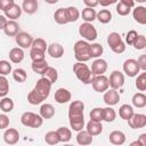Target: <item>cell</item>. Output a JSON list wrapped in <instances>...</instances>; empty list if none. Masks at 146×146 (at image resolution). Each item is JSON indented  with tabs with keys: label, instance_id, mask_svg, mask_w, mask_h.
Returning <instances> with one entry per match:
<instances>
[{
	"label": "cell",
	"instance_id": "obj_1",
	"mask_svg": "<svg viewBox=\"0 0 146 146\" xmlns=\"http://www.w3.org/2000/svg\"><path fill=\"white\" fill-rule=\"evenodd\" d=\"M73 72L75 73V76L84 84H89L91 83L92 80V73L91 70L88 67L87 64H84V62H78L73 65Z\"/></svg>",
	"mask_w": 146,
	"mask_h": 146
},
{
	"label": "cell",
	"instance_id": "obj_2",
	"mask_svg": "<svg viewBox=\"0 0 146 146\" xmlns=\"http://www.w3.org/2000/svg\"><path fill=\"white\" fill-rule=\"evenodd\" d=\"M89 43L84 40H79L74 44V57L78 62H88L91 57L89 54Z\"/></svg>",
	"mask_w": 146,
	"mask_h": 146
},
{
	"label": "cell",
	"instance_id": "obj_3",
	"mask_svg": "<svg viewBox=\"0 0 146 146\" xmlns=\"http://www.w3.org/2000/svg\"><path fill=\"white\" fill-rule=\"evenodd\" d=\"M21 122L25 127L30 128H40L43 123V119L41 115L35 114L33 112H24L21 116Z\"/></svg>",
	"mask_w": 146,
	"mask_h": 146
},
{
	"label": "cell",
	"instance_id": "obj_4",
	"mask_svg": "<svg viewBox=\"0 0 146 146\" xmlns=\"http://www.w3.org/2000/svg\"><path fill=\"white\" fill-rule=\"evenodd\" d=\"M107 43L113 52L115 54H122L125 50V44L122 41L121 35L117 32H112L107 36Z\"/></svg>",
	"mask_w": 146,
	"mask_h": 146
},
{
	"label": "cell",
	"instance_id": "obj_5",
	"mask_svg": "<svg viewBox=\"0 0 146 146\" xmlns=\"http://www.w3.org/2000/svg\"><path fill=\"white\" fill-rule=\"evenodd\" d=\"M79 33L83 39H86V41H95L97 38V30L88 22H84L79 26Z\"/></svg>",
	"mask_w": 146,
	"mask_h": 146
},
{
	"label": "cell",
	"instance_id": "obj_6",
	"mask_svg": "<svg viewBox=\"0 0 146 146\" xmlns=\"http://www.w3.org/2000/svg\"><path fill=\"white\" fill-rule=\"evenodd\" d=\"M50 89H51V82L46 79V78H40L36 83H35V87H34V90L35 92L44 100L46 98H48L49 94H50Z\"/></svg>",
	"mask_w": 146,
	"mask_h": 146
},
{
	"label": "cell",
	"instance_id": "obj_7",
	"mask_svg": "<svg viewBox=\"0 0 146 146\" xmlns=\"http://www.w3.org/2000/svg\"><path fill=\"white\" fill-rule=\"evenodd\" d=\"M91 84L95 91L97 92H104L108 89L110 83H108V78L104 74H99V75H94L92 80H91Z\"/></svg>",
	"mask_w": 146,
	"mask_h": 146
},
{
	"label": "cell",
	"instance_id": "obj_8",
	"mask_svg": "<svg viewBox=\"0 0 146 146\" xmlns=\"http://www.w3.org/2000/svg\"><path fill=\"white\" fill-rule=\"evenodd\" d=\"M139 71H140V68H139V65H138L137 59L129 58V59H127L123 63V72L128 76L133 78V76H136L139 73Z\"/></svg>",
	"mask_w": 146,
	"mask_h": 146
},
{
	"label": "cell",
	"instance_id": "obj_9",
	"mask_svg": "<svg viewBox=\"0 0 146 146\" xmlns=\"http://www.w3.org/2000/svg\"><path fill=\"white\" fill-rule=\"evenodd\" d=\"M108 83L112 89H120L124 84V75L120 71H113L108 78Z\"/></svg>",
	"mask_w": 146,
	"mask_h": 146
},
{
	"label": "cell",
	"instance_id": "obj_10",
	"mask_svg": "<svg viewBox=\"0 0 146 146\" xmlns=\"http://www.w3.org/2000/svg\"><path fill=\"white\" fill-rule=\"evenodd\" d=\"M128 124L132 129L144 128L146 125V115L145 114H140V113H137V114L133 113V115L128 120Z\"/></svg>",
	"mask_w": 146,
	"mask_h": 146
},
{
	"label": "cell",
	"instance_id": "obj_11",
	"mask_svg": "<svg viewBox=\"0 0 146 146\" xmlns=\"http://www.w3.org/2000/svg\"><path fill=\"white\" fill-rule=\"evenodd\" d=\"M15 41L21 48H29L32 44L33 38L27 32H18L15 35Z\"/></svg>",
	"mask_w": 146,
	"mask_h": 146
},
{
	"label": "cell",
	"instance_id": "obj_12",
	"mask_svg": "<svg viewBox=\"0 0 146 146\" xmlns=\"http://www.w3.org/2000/svg\"><path fill=\"white\" fill-rule=\"evenodd\" d=\"M104 103L107 105V106H114L119 103L120 100V95L119 92L116 91V89H110V90H106L104 91Z\"/></svg>",
	"mask_w": 146,
	"mask_h": 146
},
{
	"label": "cell",
	"instance_id": "obj_13",
	"mask_svg": "<svg viewBox=\"0 0 146 146\" xmlns=\"http://www.w3.org/2000/svg\"><path fill=\"white\" fill-rule=\"evenodd\" d=\"M106 70H107V63H106L105 59L97 58L91 64V73H92V75L104 74L106 72Z\"/></svg>",
	"mask_w": 146,
	"mask_h": 146
},
{
	"label": "cell",
	"instance_id": "obj_14",
	"mask_svg": "<svg viewBox=\"0 0 146 146\" xmlns=\"http://www.w3.org/2000/svg\"><path fill=\"white\" fill-rule=\"evenodd\" d=\"M83 110H84V104L81 100H73L68 107V116L83 115Z\"/></svg>",
	"mask_w": 146,
	"mask_h": 146
},
{
	"label": "cell",
	"instance_id": "obj_15",
	"mask_svg": "<svg viewBox=\"0 0 146 146\" xmlns=\"http://www.w3.org/2000/svg\"><path fill=\"white\" fill-rule=\"evenodd\" d=\"M3 139H5V141H6L7 144H9V145H15V144L19 140V133H18V131H17L16 129L9 128V129H7V130L5 131V133H3Z\"/></svg>",
	"mask_w": 146,
	"mask_h": 146
},
{
	"label": "cell",
	"instance_id": "obj_16",
	"mask_svg": "<svg viewBox=\"0 0 146 146\" xmlns=\"http://www.w3.org/2000/svg\"><path fill=\"white\" fill-rule=\"evenodd\" d=\"M55 100L58 104H65L71 100V92L65 88H59L55 91Z\"/></svg>",
	"mask_w": 146,
	"mask_h": 146
},
{
	"label": "cell",
	"instance_id": "obj_17",
	"mask_svg": "<svg viewBox=\"0 0 146 146\" xmlns=\"http://www.w3.org/2000/svg\"><path fill=\"white\" fill-rule=\"evenodd\" d=\"M132 16L137 23H139L141 25L146 24V8L144 6L136 7L132 11Z\"/></svg>",
	"mask_w": 146,
	"mask_h": 146
},
{
	"label": "cell",
	"instance_id": "obj_18",
	"mask_svg": "<svg viewBox=\"0 0 146 146\" xmlns=\"http://www.w3.org/2000/svg\"><path fill=\"white\" fill-rule=\"evenodd\" d=\"M47 50H48V54L50 57L52 58H60L63 55H64V48L62 44L59 43H51L47 47Z\"/></svg>",
	"mask_w": 146,
	"mask_h": 146
},
{
	"label": "cell",
	"instance_id": "obj_19",
	"mask_svg": "<svg viewBox=\"0 0 146 146\" xmlns=\"http://www.w3.org/2000/svg\"><path fill=\"white\" fill-rule=\"evenodd\" d=\"M21 15H22V8L16 3L11 5L8 9L5 10V16L7 18H9V19H13V21H15L18 17H21Z\"/></svg>",
	"mask_w": 146,
	"mask_h": 146
},
{
	"label": "cell",
	"instance_id": "obj_20",
	"mask_svg": "<svg viewBox=\"0 0 146 146\" xmlns=\"http://www.w3.org/2000/svg\"><path fill=\"white\" fill-rule=\"evenodd\" d=\"M86 130H87L91 136H98V135H100L102 131H103L102 122H97V121L90 120V121L87 123Z\"/></svg>",
	"mask_w": 146,
	"mask_h": 146
},
{
	"label": "cell",
	"instance_id": "obj_21",
	"mask_svg": "<svg viewBox=\"0 0 146 146\" xmlns=\"http://www.w3.org/2000/svg\"><path fill=\"white\" fill-rule=\"evenodd\" d=\"M111 144L113 145H123L125 143V135L120 130H114L108 136Z\"/></svg>",
	"mask_w": 146,
	"mask_h": 146
},
{
	"label": "cell",
	"instance_id": "obj_22",
	"mask_svg": "<svg viewBox=\"0 0 146 146\" xmlns=\"http://www.w3.org/2000/svg\"><path fill=\"white\" fill-rule=\"evenodd\" d=\"M70 120V125L74 131H80L84 127V117L83 115H78V116H68Z\"/></svg>",
	"mask_w": 146,
	"mask_h": 146
},
{
	"label": "cell",
	"instance_id": "obj_23",
	"mask_svg": "<svg viewBox=\"0 0 146 146\" xmlns=\"http://www.w3.org/2000/svg\"><path fill=\"white\" fill-rule=\"evenodd\" d=\"M9 59L15 63V64H18L21 63L23 59H24V51L21 47H15L13 49H10L9 51Z\"/></svg>",
	"mask_w": 146,
	"mask_h": 146
},
{
	"label": "cell",
	"instance_id": "obj_24",
	"mask_svg": "<svg viewBox=\"0 0 146 146\" xmlns=\"http://www.w3.org/2000/svg\"><path fill=\"white\" fill-rule=\"evenodd\" d=\"M92 137L87 130H80L76 135V141L79 145H90L92 143Z\"/></svg>",
	"mask_w": 146,
	"mask_h": 146
},
{
	"label": "cell",
	"instance_id": "obj_25",
	"mask_svg": "<svg viewBox=\"0 0 146 146\" xmlns=\"http://www.w3.org/2000/svg\"><path fill=\"white\" fill-rule=\"evenodd\" d=\"M3 31H5L6 35H8V36H15V35L19 32V25H18L15 21L10 19V21L7 22V24H6L5 29H3Z\"/></svg>",
	"mask_w": 146,
	"mask_h": 146
},
{
	"label": "cell",
	"instance_id": "obj_26",
	"mask_svg": "<svg viewBox=\"0 0 146 146\" xmlns=\"http://www.w3.org/2000/svg\"><path fill=\"white\" fill-rule=\"evenodd\" d=\"M22 10L30 15L34 14L38 10V0H23Z\"/></svg>",
	"mask_w": 146,
	"mask_h": 146
},
{
	"label": "cell",
	"instance_id": "obj_27",
	"mask_svg": "<svg viewBox=\"0 0 146 146\" xmlns=\"http://www.w3.org/2000/svg\"><path fill=\"white\" fill-rule=\"evenodd\" d=\"M65 15H66V19H67V23H73V22H76L80 17V11L78 10V8L75 7H67L65 8Z\"/></svg>",
	"mask_w": 146,
	"mask_h": 146
},
{
	"label": "cell",
	"instance_id": "obj_28",
	"mask_svg": "<svg viewBox=\"0 0 146 146\" xmlns=\"http://www.w3.org/2000/svg\"><path fill=\"white\" fill-rule=\"evenodd\" d=\"M40 115L42 119H51L55 115V108L51 104H42L40 107Z\"/></svg>",
	"mask_w": 146,
	"mask_h": 146
},
{
	"label": "cell",
	"instance_id": "obj_29",
	"mask_svg": "<svg viewBox=\"0 0 146 146\" xmlns=\"http://www.w3.org/2000/svg\"><path fill=\"white\" fill-rule=\"evenodd\" d=\"M133 108H132V106L131 105H128V104H123L121 107H120V110H119V115H120V117L121 119H123V120H125V121H128L132 115H133Z\"/></svg>",
	"mask_w": 146,
	"mask_h": 146
},
{
	"label": "cell",
	"instance_id": "obj_30",
	"mask_svg": "<svg viewBox=\"0 0 146 146\" xmlns=\"http://www.w3.org/2000/svg\"><path fill=\"white\" fill-rule=\"evenodd\" d=\"M32 70L34 73L38 74H42L44 72V70L48 67V63L46 59H41V60H32V65H31Z\"/></svg>",
	"mask_w": 146,
	"mask_h": 146
},
{
	"label": "cell",
	"instance_id": "obj_31",
	"mask_svg": "<svg viewBox=\"0 0 146 146\" xmlns=\"http://www.w3.org/2000/svg\"><path fill=\"white\" fill-rule=\"evenodd\" d=\"M132 105L138 108H143L146 106V96L143 92H136L132 96Z\"/></svg>",
	"mask_w": 146,
	"mask_h": 146
},
{
	"label": "cell",
	"instance_id": "obj_32",
	"mask_svg": "<svg viewBox=\"0 0 146 146\" xmlns=\"http://www.w3.org/2000/svg\"><path fill=\"white\" fill-rule=\"evenodd\" d=\"M41 75H42L43 78L48 79V80L51 82V84H52V83H55V82L57 81V79H58L57 70H56V68H54V67H51V66H48Z\"/></svg>",
	"mask_w": 146,
	"mask_h": 146
},
{
	"label": "cell",
	"instance_id": "obj_33",
	"mask_svg": "<svg viewBox=\"0 0 146 146\" xmlns=\"http://www.w3.org/2000/svg\"><path fill=\"white\" fill-rule=\"evenodd\" d=\"M57 133H58V137H59V140L62 143H67L71 140L72 138V132L68 128H65V127H60L58 128L57 130Z\"/></svg>",
	"mask_w": 146,
	"mask_h": 146
},
{
	"label": "cell",
	"instance_id": "obj_34",
	"mask_svg": "<svg viewBox=\"0 0 146 146\" xmlns=\"http://www.w3.org/2000/svg\"><path fill=\"white\" fill-rule=\"evenodd\" d=\"M14 108V102L11 98L9 97H2V99L0 100V110L3 112V113H9L11 112Z\"/></svg>",
	"mask_w": 146,
	"mask_h": 146
},
{
	"label": "cell",
	"instance_id": "obj_35",
	"mask_svg": "<svg viewBox=\"0 0 146 146\" xmlns=\"http://www.w3.org/2000/svg\"><path fill=\"white\" fill-rule=\"evenodd\" d=\"M96 10L94 8H90V7H86L83 10H82V19L84 22H88V23H91L92 21L96 19Z\"/></svg>",
	"mask_w": 146,
	"mask_h": 146
},
{
	"label": "cell",
	"instance_id": "obj_36",
	"mask_svg": "<svg viewBox=\"0 0 146 146\" xmlns=\"http://www.w3.org/2000/svg\"><path fill=\"white\" fill-rule=\"evenodd\" d=\"M96 18H97L100 23L107 24V23H110L111 19H112V14H111V11H110L108 9H102L100 11H98V13L96 14Z\"/></svg>",
	"mask_w": 146,
	"mask_h": 146
},
{
	"label": "cell",
	"instance_id": "obj_37",
	"mask_svg": "<svg viewBox=\"0 0 146 146\" xmlns=\"http://www.w3.org/2000/svg\"><path fill=\"white\" fill-rule=\"evenodd\" d=\"M54 18L57 24H60V25L66 24L67 19H66V15H65V8H58L54 14Z\"/></svg>",
	"mask_w": 146,
	"mask_h": 146
},
{
	"label": "cell",
	"instance_id": "obj_38",
	"mask_svg": "<svg viewBox=\"0 0 146 146\" xmlns=\"http://www.w3.org/2000/svg\"><path fill=\"white\" fill-rule=\"evenodd\" d=\"M103 51L104 49L100 43H92L89 46V54H90V57L92 58H98L103 54Z\"/></svg>",
	"mask_w": 146,
	"mask_h": 146
},
{
	"label": "cell",
	"instance_id": "obj_39",
	"mask_svg": "<svg viewBox=\"0 0 146 146\" xmlns=\"http://www.w3.org/2000/svg\"><path fill=\"white\" fill-rule=\"evenodd\" d=\"M115 117H116V113L111 106H107V107L103 108V120L104 121L113 122L115 120Z\"/></svg>",
	"mask_w": 146,
	"mask_h": 146
},
{
	"label": "cell",
	"instance_id": "obj_40",
	"mask_svg": "<svg viewBox=\"0 0 146 146\" xmlns=\"http://www.w3.org/2000/svg\"><path fill=\"white\" fill-rule=\"evenodd\" d=\"M13 78L17 82H25L27 79V73L24 68H16L13 71Z\"/></svg>",
	"mask_w": 146,
	"mask_h": 146
},
{
	"label": "cell",
	"instance_id": "obj_41",
	"mask_svg": "<svg viewBox=\"0 0 146 146\" xmlns=\"http://www.w3.org/2000/svg\"><path fill=\"white\" fill-rule=\"evenodd\" d=\"M44 141L49 145H57L58 143H60L59 137L57 131H49L44 135Z\"/></svg>",
	"mask_w": 146,
	"mask_h": 146
},
{
	"label": "cell",
	"instance_id": "obj_42",
	"mask_svg": "<svg viewBox=\"0 0 146 146\" xmlns=\"http://www.w3.org/2000/svg\"><path fill=\"white\" fill-rule=\"evenodd\" d=\"M9 92V82L6 75H0V97H6Z\"/></svg>",
	"mask_w": 146,
	"mask_h": 146
},
{
	"label": "cell",
	"instance_id": "obj_43",
	"mask_svg": "<svg viewBox=\"0 0 146 146\" xmlns=\"http://www.w3.org/2000/svg\"><path fill=\"white\" fill-rule=\"evenodd\" d=\"M47 43L43 39L41 38H36V39H33L32 41V44H31V48L32 49H36V50H40V51H43L46 52V49H47Z\"/></svg>",
	"mask_w": 146,
	"mask_h": 146
},
{
	"label": "cell",
	"instance_id": "obj_44",
	"mask_svg": "<svg viewBox=\"0 0 146 146\" xmlns=\"http://www.w3.org/2000/svg\"><path fill=\"white\" fill-rule=\"evenodd\" d=\"M27 102H29L31 105H39V104H41V103L43 102V99L35 92L34 89H32V90L29 92V95H27Z\"/></svg>",
	"mask_w": 146,
	"mask_h": 146
},
{
	"label": "cell",
	"instance_id": "obj_45",
	"mask_svg": "<svg viewBox=\"0 0 146 146\" xmlns=\"http://www.w3.org/2000/svg\"><path fill=\"white\" fill-rule=\"evenodd\" d=\"M136 88L139 91H145L146 90V73L143 72L137 76L136 80Z\"/></svg>",
	"mask_w": 146,
	"mask_h": 146
},
{
	"label": "cell",
	"instance_id": "obj_46",
	"mask_svg": "<svg viewBox=\"0 0 146 146\" xmlns=\"http://www.w3.org/2000/svg\"><path fill=\"white\" fill-rule=\"evenodd\" d=\"M132 46H133V48L137 49V50H143V49H145V47H146V38H145V35H139V34H138L137 38L135 39Z\"/></svg>",
	"mask_w": 146,
	"mask_h": 146
},
{
	"label": "cell",
	"instance_id": "obj_47",
	"mask_svg": "<svg viewBox=\"0 0 146 146\" xmlns=\"http://www.w3.org/2000/svg\"><path fill=\"white\" fill-rule=\"evenodd\" d=\"M90 120L97 121V122H102L103 121V108L95 107L94 110H91V112H90Z\"/></svg>",
	"mask_w": 146,
	"mask_h": 146
},
{
	"label": "cell",
	"instance_id": "obj_48",
	"mask_svg": "<svg viewBox=\"0 0 146 146\" xmlns=\"http://www.w3.org/2000/svg\"><path fill=\"white\" fill-rule=\"evenodd\" d=\"M130 10H131V8H130L129 6H127L125 3H123L122 1H120V2L116 5V13H117L119 15H121V16H127V15H129Z\"/></svg>",
	"mask_w": 146,
	"mask_h": 146
},
{
	"label": "cell",
	"instance_id": "obj_49",
	"mask_svg": "<svg viewBox=\"0 0 146 146\" xmlns=\"http://www.w3.org/2000/svg\"><path fill=\"white\" fill-rule=\"evenodd\" d=\"M11 72V64L8 60H0V75H7Z\"/></svg>",
	"mask_w": 146,
	"mask_h": 146
},
{
	"label": "cell",
	"instance_id": "obj_50",
	"mask_svg": "<svg viewBox=\"0 0 146 146\" xmlns=\"http://www.w3.org/2000/svg\"><path fill=\"white\" fill-rule=\"evenodd\" d=\"M30 57H31V59H32V60H41V59H44V52H43V51H40V50H36V49H32V48H31Z\"/></svg>",
	"mask_w": 146,
	"mask_h": 146
},
{
	"label": "cell",
	"instance_id": "obj_51",
	"mask_svg": "<svg viewBox=\"0 0 146 146\" xmlns=\"http://www.w3.org/2000/svg\"><path fill=\"white\" fill-rule=\"evenodd\" d=\"M137 32L135 31V30H130L128 33H127V36H125V41H127V43L128 44H130V46H132V43H133V41H135V39L137 38Z\"/></svg>",
	"mask_w": 146,
	"mask_h": 146
},
{
	"label": "cell",
	"instance_id": "obj_52",
	"mask_svg": "<svg viewBox=\"0 0 146 146\" xmlns=\"http://www.w3.org/2000/svg\"><path fill=\"white\" fill-rule=\"evenodd\" d=\"M9 125V117L6 114H0V129H6Z\"/></svg>",
	"mask_w": 146,
	"mask_h": 146
},
{
	"label": "cell",
	"instance_id": "obj_53",
	"mask_svg": "<svg viewBox=\"0 0 146 146\" xmlns=\"http://www.w3.org/2000/svg\"><path fill=\"white\" fill-rule=\"evenodd\" d=\"M137 62H138L139 68H140V70H143V71H146V55H145V54L140 55V56L138 57Z\"/></svg>",
	"mask_w": 146,
	"mask_h": 146
},
{
	"label": "cell",
	"instance_id": "obj_54",
	"mask_svg": "<svg viewBox=\"0 0 146 146\" xmlns=\"http://www.w3.org/2000/svg\"><path fill=\"white\" fill-rule=\"evenodd\" d=\"M14 3H15L14 0H0V9L5 11L6 9H8Z\"/></svg>",
	"mask_w": 146,
	"mask_h": 146
},
{
	"label": "cell",
	"instance_id": "obj_55",
	"mask_svg": "<svg viewBox=\"0 0 146 146\" xmlns=\"http://www.w3.org/2000/svg\"><path fill=\"white\" fill-rule=\"evenodd\" d=\"M83 3H84L87 7L95 8L96 6L99 5V0H83Z\"/></svg>",
	"mask_w": 146,
	"mask_h": 146
},
{
	"label": "cell",
	"instance_id": "obj_56",
	"mask_svg": "<svg viewBox=\"0 0 146 146\" xmlns=\"http://www.w3.org/2000/svg\"><path fill=\"white\" fill-rule=\"evenodd\" d=\"M137 141H138L139 146H146V133H141Z\"/></svg>",
	"mask_w": 146,
	"mask_h": 146
},
{
	"label": "cell",
	"instance_id": "obj_57",
	"mask_svg": "<svg viewBox=\"0 0 146 146\" xmlns=\"http://www.w3.org/2000/svg\"><path fill=\"white\" fill-rule=\"evenodd\" d=\"M117 0H99V3H100V6H103V7H107V6H110V5H113V3H115Z\"/></svg>",
	"mask_w": 146,
	"mask_h": 146
},
{
	"label": "cell",
	"instance_id": "obj_58",
	"mask_svg": "<svg viewBox=\"0 0 146 146\" xmlns=\"http://www.w3.org/2000/svg\"><path fill=\"white\" fill-rule=\"evenodd\" d=\"M7 22H8V21H7V17L3 16V15H0V30H3V29H5Z\"/></svg>",
	"mask_w": 146,
	"mask_h": 146
},
{
	"label": "cell",
	"instance_id": "obj_59",
	"mask_svg": "<svg viewBox=\"0 0 146 146\" xmlns=\"http://www.w3.org/2000/svg\"><path fill=\"white\" fill-rule=\"evenodd\" d=\"M120 1H122L123 3H125L127 6H129L130 8H133L135 7V1L133 0H120Z\"/></svg>",
	"mask_w": 146,
	"mask_h": 146
},
{
	"label": "cell",
	"instance_id": "obj_60",
	"mask_svg": "<svg viewBox=\"0 0 146 146\" xmlns=\"http://www.w3.org/2000/svg\"><path fill=\"white\" fill-rule=\"evenodd\" d=\"M47 3H49V5H54V3H57L58 2V0H44Z\"/></svg>",
	"mask_w": 146,
	"mask_h": 146
},
{
	"label": "cell",
	"instance_id": "obj_61",
	"mask_svg": "<svg viewBox=\"0 0 146 146\" xmlns=\"http://www.w3.org/2000/svg\"><path fill=\"white\" fill-rule=\"evenodd\" d=\"M133 1H137V2H140V3H144V2H146V0H133Z\"/></svg>",
	"mask_w": 146,
	"mask_h": 146
}]
</instances>
